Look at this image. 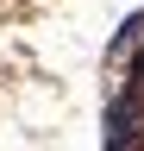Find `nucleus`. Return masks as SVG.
Listing matches in <instances>:
<instances>
[{
	"label": "nucleus",
	"mask_w": 144,
	"mask_h": 151,
	"mask_svg": "<svg viewBox=\"0 0 144 151\" xmlns=\"http://www.w3.org/2000/svg\"><path fill=\"white\" fill-rule=\"evenodd\" d=\"M138 32H144V13H132V19L119 25V38H113V57H119V50H132V44H138Z\"/></svg>",
	"instance_id": "f257e3e1"
}]
</instances>
